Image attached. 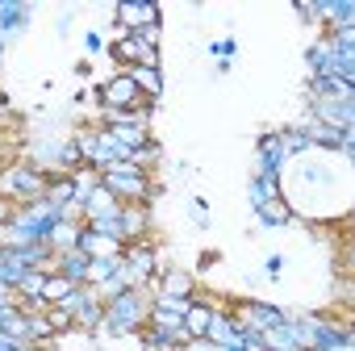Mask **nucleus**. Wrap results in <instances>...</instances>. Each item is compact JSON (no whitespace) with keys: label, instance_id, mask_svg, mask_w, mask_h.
<instances>
[{"label":"nucleus","instance_id":"1","mask_svg":"<svg viewBox=\"0 0 355 351\" xmlns=\"http://www.w3.org/2000/svg\"><path fill=\"white\" fill-rule=\"evenodd\" d=\"M146 314H150V301L142 289H125L121 297L105 301V330L109 334H134L146 326Z\"/></svg>","mask_w":355,"mask_h":351},{"label":"nucleus","instance_id":"2","mask_svg":"<svg viewBox=\"0 0 355 351\" xmlns=\"http://www.w3.org/2000/svg\"><path fill=\"white\" fill-rule=\"evenodd\" d=\"M101 185L121 201V205H146V189H150V176L134 163H109L101 167Z\"/></svg>","mask_w":355,"mask_h":351},{"label":"nucleus","instance_id":"3","mask_svg":"<svg viewBox=\"0 0 355 351\" xmlns=\"http://www.w3.org/2000/svg\"><path fill=\"white\" fill-rule=\"evenodd\" d=\"M0 197H9L17 205H34L46 197V171H34V163H17L0 176Z\"/></svg>","mask_w":355,"mask_h":351},{"label":"nucleus","instance_id":"4","mask_svg":"<svg viewBox=\"0 0 355 351\" xmlns=\"http://www.w3.org/2000/svg\"><path fill=\"white\" fill-rule=\"evenodd\" d=\"M305 55H309L313 76H338V80L355 84V55H343V51H334L330 42H313Z\"/></svg>","mask_w":355,"mask_h":351},{"label":"nucleus","instance_id":"5","mask_svg":"<svg viewBox=\"0 0 355 351\" xmlns=\"http://www.w3.org/2000/svg\"><path fill=\"white\" fill-rule=\"evenodd\" d=\"M309 117L330 130H351L355 121V96H309Z\"/></svg>","mask_w":355,"mask_h":351},{"label":"nucleus","instance_id":"6","mask_svg":"<svg viewBox=\"0 0 355 351\" xmlns=\"http://www.w3.org/2000/svg\"><path fill=\"white\" fill-rule=\"evenodd\" d=\"M121 276L130 280V289H146L150 284V276H155V247L146 239L121 247Z\"/></svg>","mask_w":355,"mask_h":351},{"label":"nucleus","instance_id":"7","mask_svg":"<svg viewBox=\"0 0 355 351\" xmlns=\"http://www.w3.org/2000/svg\"><path fill=\"white\" fill-rule=\"evenodd\" d=\"M96 101H101V109L105 113H134L138 109V101H142V92L134 88V80L121 71V76H113L109 84H101L96 88Z\"/></svg>","mask_w":355,"mask_h":351},{"label":"nucleus","instance_id":"8","mask_svg":"<svg viewBox=\"0 0 355 351\" xmlns=\"http://www.w3.org/2000/svg\"><path fill=\"white\" fill-rule=\"evenodd\" d=\"M234 318H239V326L243 330H251V334H263V330H272V326H284V309H276V305H268V301H239V309H234Z\"/></svg>","mask_w":355,"mask_h":351},{"label":"nucleus","instance_id":"9","mask_svg":"<svg viewBox=\"0 0 355 351\" xmlns=\"http://www.w3.org/2000/svg\"><path fill=\"white\" fill-rule=\"evenodd\" d=\"M113 59L121 67H159V51H150L138 34H121L113 42Z\"/></svg>","mask_w":355,"mask_h":351},{"label":"nucleus","instance_id":"10","mask_svg":"<svg viewBox=\"0 0 355 351\" xmlns=\"http://www.w3.org/2000/svg\"><path fill=\"white\" fill-rule=\"evenodd\" d=\"M113 13L121 22V34H138L142 26H155L159 22V5H150V0H121Z\"/></svg>","mask_w":355,"mask_h":351},{"label":"nucleus","instance_id":"11","mask_svg":"<svg viewBox=\"0 0 355 351\" xmlns=\"http://www.w3.org/2000/svg\"><path fill=\"white\" fill-rule=\"evenodd\" d=\"M284 146L276 134H263L259 138V155H255V176H263V180H280V167H284Z\"/></svg>","mask_w":355,"mask_h":351},{"label":"nucleus","instance_id":"12","mask_svg":"<svg viewBox=\"0 0 355 351\" xmlns=\"http://www.w3.org/2000/svg\"><path fill=\"white\" fill-rule=\"evenodd\" d=\"M30 17H34V9L21 5V0H0V38L9 42L13 34H21L30 26Z\"/></svg>","mask_w":355,"mask_h":351},{"label":"nucleus","instance_id":"13","mask_svg":"<svg viewBox=\"0 0 355 351\" xmlns=\"http://www.w3.org/2000/svg\"><path fill=\"white\" fill-rule=\"evenodd\" d=\"M117 226H121V243H125V247H130V243H142V234H146V226H150L146 205H121Z\"/></svg>","mask_w":355,"mask_h":351},{"label":"nucleus","instance_id":"14","mask_svg":"<svg viewBox=\"0 0 355 351\" xmlns=\"http://www.w3.org/2000/svg\"><path fill=\"white\" fill-rule=\"evenodd\" d=\"M117 214H121V201L105 185H96L88 193V201H84V222H101V218H117Z\"/></svg>","mask_w":355,"mask_h":351},{"label":"nucleus","instance_id":"15","mask_svg":"<svg viewBox=\"0 0 355 351\" xmlns=\"http://www.w3.org/2000/svg\"><path fill=\"white\" fill-rule=\"evenodd\" d=\"M239 334H243L239 318H234L230 309H218V314H214V322H209V330H205V343H218V347H234V343H239Z\"/></svg>","mask_w":355,"mask_h":351},{"label":"nucleus","instance_id":"16","mask_svg":"<svg viewBox=\"0 0 355 351\" xmlns=\"http://www.w3.org/2000/svg\"><path fill=\"white\" fill-rule=\"evenodd\" d=\"M88 264H92V255H84V251H63V255H55V272L67 276L71 284H88Z\"/></svg>","mask_w":355,"mask_h":351},{"label":"nucleus","instance_id":"17","mask_svg":"<svg viewBox=\"0 0 355 351\" xmlns=\"http://www.w3.org/2000/svg\"><path fill=\"white\" fill-rule=\"evenodd\" d=\"M214 314H218V305H214V301H193V309L184 314V330H189V339H193V343H205V330H209Z\"/></svg>","mask_w":355,"mask_h":351},{"label":"nucleus","instance_id":"18","mask_svg":"<svg viewBox=\"0 0 355 351\" xmlns=\"http://www.w3.org/2000/svg\"><path fill=\"white\" fill-rule=\"evenodd\" d=\"M322 22L334 30H355V5L351 0H322Z\"/></svg>","mask_w":355,"mask_h":351},{"label":"nucleus","instance_id":"19","mask_svg":"<svg viewBox=\"0 0 355 351\" xmlns=\"http://www.w3.org/2000/svg\"><path fill=\"white\" fill-rule=\"evenodd\" d=\"M125 76L134 80V88H138L146 101H159V92H163V76H159V67H125Z\"/></svg>","mask_w":355,"mask_h":351},{"label":"nucleus","instance_id":"20","mask_svg":"<svg viewBox=\"0 0 355 351\" xmlns=\"http://www.w3.org/2000/svg\"><path fill=\"white\" fill-rule=\"evenodd\" d=\"M150 293H163V297H193V272L171 268L167 276H159V289H150Z\"/></svg>","mask_w":355,"mask_h":351},{"label":"nucleus","instance_id":"21","mask_svg":"<svg viewBox=\"0 0 355 351\" xmlns=\"http://www.w3.org/2000/svg\"><path fill=\"white\" fill-rule=\"evenodd\" d=\"M255 214H259V222H263L268 230H272V226H293V222H297V209H293L288 201H280V197L268 201V205H259Z\"/></svg>","mask_w":355,"mask_h":351},{"label":"nucleus","instance_id":"22","mask_svg":"<svg viewBox=\"0 0 355 351\" xmlns=\"http://www.w3.org/2000/svg\"><path fill=\"white\" fill-rule=\"evenodd\" d=\"M76 239H80V222H59L46 239L51 255H63V251H76Z\"/></svg>","mask_w":355,"mask_h":351},{"label":"nucleus","instance_id":"23","mask_svg":"<svg viewBox=\"0 0 355 351\" xmlns=\"http://www.w3.org/2000/svg\"><path fill=\"white\" fill-rule=\"evenodd\" d=\"M309 96H355V88L338 76H313L309 80Z\"/></svg>","mask_w":355,"mask_h":351},{"label":"nucleus","instance_id":"24","mask_svg":"<svg viewBox=\"0 0 355 351\" xmlns=\"http://www.w3.org/2000/svg\"><path fill=\"white\" fill-rule=\"evenodd\" d=\"M263 351H301V347H297V334H293V326H288V318H284V326L263 330Z\"/></svg>","mask_w":355,"mask_h":351},{"label":"nucleus","instance_id":"25","mask_svg":"<svg viewBox=\"0 0 355 351\" xmlns=\"http://www.w3.org/2000/svg\"><path fill=\"white\" fill-rule=\"evenodd\" d=\"M117 268H121V251H117V255H92V264H88V284H92V289L105 284Z\"/></svg>","mask_w":355,"mask_h":351},{"label":"nucleus","instance_id":"26","mask_svg":"<svg viewBox=\"0 0 355 351\" xmlns=\"http://www.w3.org/2000/svg\"><path fill=\"white\" fill-rule=\"evenodd\" d=\"M280 197V180H263V176H251V205H268Z\"/></svg>","mask_w":355,"mask_h":351},{"label":"nucleus","instance_id":"27","mask_svg":"<svg viewBox=\"0 0 355 351\" xmlns=\"http://www.w3.org/2000/svg\"><path fill=\"white\" fill-rule=\"evenodd\" d=\"M276 138H280V146H284V155H288V159L309 151V138H305V130H301V126H293V130H280Z\"/></svg>","mask_w":355,"mask_h":351},{"label":"nucleus","instance_id":"28","mask_svg":"<svg viewBox=\"0 0 355 351\" xmlns=\"http://www.w3.org/2000/svg\"><path fill=\"white\" fill-rule=\"evenodd\" d=\"M71 289H76V284H71L67 276L51 272V276H46V289H42V297H46V305H59V301H63V297H67Z\"/></svg>","mask_w":355,"mask_h":351},{"label":"nucleus","instance_id":"29","mask_svg":"<svg viewBox=\"0 0 355 351\" xmlns=\"http://www.w3.org/2000/svg\"><path fill=\"white\" fill-rule=\"evenodd\" d=\"M209 51L218 55V71L226 76V71H230V63H234V55H239V42H234V38H218Z\"/></svg>","mask_w":355,"mask_h":351},{"label":"nucleus","instance_id":"30","mask_svg":"<svg viewBox=\"0 0 355 351\" xmlns=\"http://www.w3.org/2000/svg\"><path fill=\"white\" fill-rule=\"evenodd\" d=\"M297 17H305V26H318L322 22V5H318V0H297Z\"/></svg>","mask_w":355,"mask_h":351},{"label":"nucleus","instance_id":"31","mask_svg":"<svg viewBox=\"0 0 355 351\" xmlns=\"http://www.w3.org/2000/svg\"><path fill=\"white\" fill-rule=\"evenodd\" d=\"M46 322L55 326V334H63V330L71 326V314H67V309H59V305H51V309H46Z\"/></svg>","mask_w":355,"mask_h":351},{"label":"nucleus","instance_id":"32","mask_svg":"<svg viewBox=\"0 0 355 351\" xmlns=\"http://www.w3.org/2000/svg\"><path fill=\"white\" fill-rule=\"evenodd\" d=\"M159 34H163V26H159V22H155V26H142V30H138V38H142V42H146L150 51H159Z\"/></svg>","mask_w":355,"mask_h":351},{"label":"nucleus","instance_id":"33","mask_svg":"<svg viewBox=\"0 0 355 351\" xmlns=\"http://www.w3.org/2000/svg\"><path fill=\"white\" fill-rule=\"evenodd\" d=\"M13 214H17V205H13L9 197H0V230H5V226L13 222Z\"/></svg>","mask_w":355,"mask_h":351},{"label":"nucleus","instance_id":"34","mask_svg":"<svg viewBox=\"0 0 355 351\" xmlns=\"http://www.w3.org/2000/svg\"><path fill=\"white\" fill-rule=\"evenodd\" d=\"M84 46H88V55H96L105 42H101V34H96V30H88V34H84Z\"/></svg>","mask_w":355,"mask_h":351},{"label":"nucleus","instance_id":"35","mask_svg":"<svg viewBox=\"0 0 355 351\" xmlns=\"http://www.w3.org/2000/svg\"><path fill=\"white\" fill-rule=\"evenodd\" d=\"M280 268H284L280 255H268V259H263V272H268V276H280Z\"/></svg>","mask_w":355,"mask_h":351},{"label":"nucleus","instance_id":"36","mask_svg":"<svg viewBox=\"0 0 355 351\" xmlns=\"http://www.w3.org/2000/svg\"><path fill=\"white\" fill-rule=\"evenodd\" d=\"M0 305H17V289H9V284H0Z\"/></svg>","mask_w":355,"mask_h":351},{"label":"nucleus","instance_id":"37","mask_svg":"<svg viewBox=\"0 0 355 351\" xmlns=\"http://www.w3.org/2000/svg\"><path fill=\"white\" fill-rule=\"evenodd\" d=\"M214 264H218V251H205V255H201V272H209Z\"/></svg>","mask_w":355,"mask_h":351},{"label":"nucleus","instance_id":"38","mask_svg":"<svg viewBox=\"0 0 355 351\" xmlns=\"http://www.w3.org/2000/svg\"><path fill=\"white\" fill-rule=\"evenodd\" d=\"M318 351H351V343H334V347H318Z\"/></svg>","mask_w":355,"mask_h":351},{"label":"nucleus","instance_id":"39","mask_svg":"<svg viewBox=\"0 0 355 351\" xmlns=\"http://www.w3.org/2000/svg\"><path fill=\"white\" fill-rule=\"evenodd\" d=\"M21 351H51V347H38V343H26Z\"/></svg>","mask_w":355,"mask_h":351},{"label":"nucleus","instance_id":"40","mask_svg":"<svg viewBox=\"0 0 355 351\" xmlns=\"http://www.w3.org/2000/svg\"><path fill=\"white\" fill-rule=\"evenodd\" d=\"M0 59H5V38H0Z\"/></svg>","mask_w":355,"mask_h":351}]
</instances>
